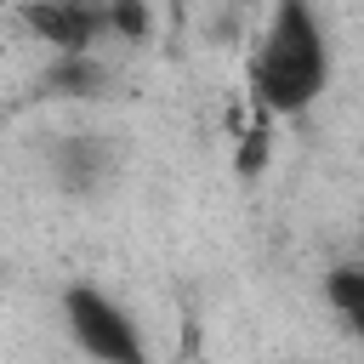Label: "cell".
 Returning <instances> with one entry per match:
<instances>
[{
  "instance_id": "cell-5",
  "label": "cell",
  "mask_w": 364,
  "mask_h": 364,
  "mask_svg": "<svg viewBox=\"0 0 364 364\" xmlns=\"http://www.w3.org/2000/svg\"><path fill=\"white\" fill-rule=\"evenodd\" d=\"M324 296H330V307L347 318V330L364 341V267H358V262L330 267V273H324Z\"/></svg>"
},
{
  "instance_id": "cell-4",
  "label": "cell",
  "mask_w": 364,
  "mask_h": 364,
  "mask_svg": "<svg viewBox=\"0 0 364 364\" xmlns=\"http://www.w3.org/2000/svg\"><path fill=\"white\" fill-rule=\"evenodd\" d=\"M40 85H46L51 97H91V91L102 85V63H97L91 51H63Z\"/></svg>"
},
{
  "instance_id": "cell-6",
  "label": "cell",
  "mask_w": 364,
  "mask_h": 364,
  "mask_svg": "<svg viewBox=\"0 0 364 364\" xmlns=\"http://www.w3.org/2000/svg\"><path fill=\"white\" fill-rule=\"evenodd\" d=\"M267 154H273V114L250 102V125L239 131V176H262Z\"/></svg>"
},
{
  "instance_id": "cell-7",
  "label": "cell",
  "mask_w": 364,
  "mask_h": 364,
  "mask_svg": "<svg viewBox=\"0 0 364 364\" xmlns=\"http://www.w3.org/2000/svg\"><path fill=\"white\" fill-rule=\"evenodd\" d=\"M108 28L125 40H142L148 34V0H108Z\"/></svg>"
},
{
  "instance_id": "cell-1",
  "label": "cell",
  "mask_w": 364,
  "mask_h": 364,
  "mask_svg": "<svg viewBox=\"0 0 364 364\" xmlns=\"http://www.w3.org/2000/svg\"><path fill=\"white\" fill-rule=\"evenodd\" d=\"M324 85H330V34L313 0H273V17L250 51V102H262L279 119L313 108Z\"/></svg>"
},
{
  "instance_id": "cell-2",
  "label": "cell",
  "mask_w": 364,
  "mask_h": 364,
  "mask_svg": "<svg viewBox=\"0 0 364 364\" xmlns=\"http://www.w3.org/2000/svg\"><path fill=\"white\" fill-rule=\"evenodd\" d=\"M63 318H68V336H74L80 353L108 358V364H136L142 358V336H136L131 313L108 290H97L91 279H80V284L63 290Z\"/></svg>"
},
{
  "instance_id": "cell-3",
  "label": "cell",
  "mask_w": 364,
  "mask_h": 364,
  "mask_svg": "<svg viewBox=\"0 0 364 364\" xmlns=\"http://www.w3.org/2000/svg\"><path fill=\"white\" fill-rule=\"evenodd\" d=\"M17 23L34 40H46L57 57L63 51H91L102 34H114L108 28V0H23Z\"/></svg>"
}]
</instances>
